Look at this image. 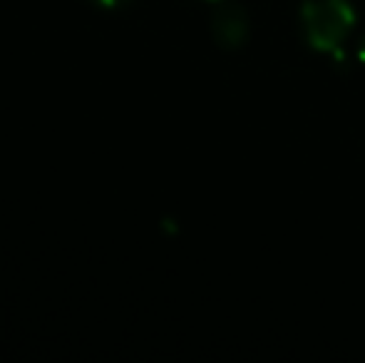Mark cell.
I'll return each instance as SVG.
<instances>
[{"instance_id":"1","label":"cell","mask_w":365,"mask_h":363,"mask_svg":"<svg viewBox=\"0 0 365 363\" xmlns=\"http://www.w3.org/2000/svg\"><path fill=\"white\" fill-rule=\"evenodd\" d=\"M358 13L351 0H303V38L316 53H328L343 63V40L356 28Z\"/></svg>"},{"instance_id":"2","label":"cell","mask_w":365,"mask_h":363,"mask_svg":"<svg viewBox=\"0 0 365 363\" xmlns=\"http://www.w3.org/2000/svg\"><path fill=\"white\" fill-rule=\"evenodd\" d=\"M214 40L226 50H236L249 40V15L241 5L219 0L217 10L212 15Z\"/></svg>"},{"instance_id":"3","label":"cell","mask_w":365,"mask_h":363,"mask_svg":"<svg viewBox=\"0 0 365 363\" xmlns=\"http://www.w3.org/2000/svg\"><path fill=\"white\" fill-rule=\"evenodd\" d=\"M95 5H100V8L105 10H117V8H125V5H130L132 0H92Z\"/></svg>"},{"instance_id":"4","label":"cell","mask_w":365,"mask_h":363,"mask_svg":"<svg viewBox=\"0 0 365 363\" xmlns=\"http://www.w3.org/2000/svg\"><path fill=\"white\" fill-rule=\"evenodd\" d=\"M356 55H358V60H361V63L365 65V35L361 40H358V48H356Z\"/></svg>"},{"instance_id":"5","label":"cell","mask_w":365,"mask_h":363,"mask_svg":"<svg viewBox=\"0 0 365 363\" xmlns=\"http://www.w3.org/2000/svg\"><path fill=\"white\" fill-rule=\"evenodd\" d=\"M212 3H219V0H212Z\"/></svg>"}]
</instances>
